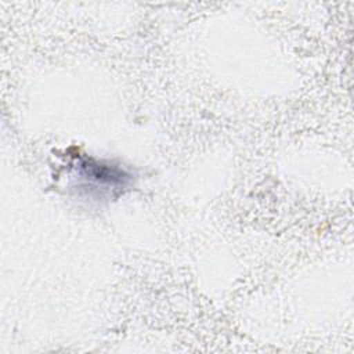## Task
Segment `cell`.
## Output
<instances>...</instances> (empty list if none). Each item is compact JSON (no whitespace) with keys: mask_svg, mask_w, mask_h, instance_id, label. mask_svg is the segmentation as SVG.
Returning a JSON list of instances; mask_svg holds the SVG:
<instances>
[{"mask_svg":"<svg viewBox=\"0 0 354 354\" xmlns=\"http://www.w3.org/2000/svg\"><path fill=\"white\" fill-rule=\"evenodd\" d=\"M80 171L95 188H120L124 187L130 178L122 169L91 159L84 160L80 165Z\"/></svg>","mask_w":354,"mask_h":354,"instance_id":"6da1fadb","label":"cell"}]
</instances>
